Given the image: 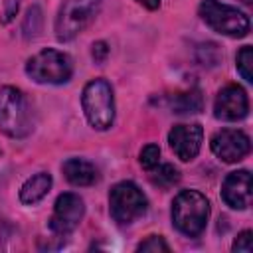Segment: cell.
I'll return each mask as SVG.
<instances>
[{"instance_id":"cell-6","label":"cell","mask_w":253,"mask_h":253,"mask_svg":"<svg viewBox=\"0 0 253 253\" xmlns=\"http://www.w3.org/2000/svg\"><path fill=\"white\" fill-rule=\"evenodd\" d=\"M148 210V200L134 182H119L109 192V213L119 225H130Z\"/></svg>"},{"instance_id":"cell-8","label":"cell","mask_w":253,"mask_h":253,"mask_svg":"<svg viewBox=\"0 0 253 253\" xmlns=\"http://www.w3.org/2000/svg\"><path fill=\"white\" fill-rule=\"evenodd\" d=\"M83 215H85V204L77 194L73 192L59 194L53 204V213L49 217V229L57 237H65L71 231H75Z\"/></svg>"},{"instance_id":"cell-5","label":"cell","mask_w":253,"mask_h":253,"mask_svg":"<svg viewBox=\"0 0 253 253\" xmlns=\"http://www.w3.org/2000/svg\"><path fill=\"white\" fill-rule=\"evenodd\" d=\"M101 0H63L55 16V38L59 42H71L77 38L99 14Z\"/></svg>"},{"instance_id":"cell-15","label":"cell","mask_w":253,"mask_h":253,"mask_svg":"<svg viewBox=\"0 0 253 253\" xmlns=\"http://www.w3.org/2000/svg\"><path fill=\"white\" fill-rule=\"evenodd\" d=\"M51 174L49 172H38L34 176H30L22 188H20V202L26 206H34L40 200H43L47 196V192L51 190Z\"/></svg>"},{"instance_id":"cell-14","label":"cell","mask_w":253,"mask_h":253,"mask_svg":"<svg viewBox=\"0 0 253 253\" xmlns=\"http://www.w3.org/2000/svg\"><path fill=\"white\" fill-rule=\"evenodd\" d=\"M164 105L178 115H186V113H200L204 109V95L198 87H192L188 91H178L166 97Z\"/></svg>"},{"instance_id":"cell-10","label":"cell","mask_w":253,"mask_h":253,"mask_svg":"<svg viewBox=\"0 0 253 253\" xmlns=\"http://www.w3.org/2000/svg\"><path fill=\"white\" fill-rule=\"evenodd\" d=\"M213 115L219 121H243L249 115V97L239 85H225L217 91L213 101Z\"/></svg>"},{"instance_id":"cell-20","label":"cell","mask_w":253,"mask_h":253,"mask_svg":"<svg viewBox=\"0 0 253 253\" xmlns=\"http://www.w3.org/2000/svg\"><path fill=\"white\" fill-rule=\"evenodd\" d=\"M136 251H144V253H158V251H164V253H168L170 247H168V243H166L160 235H148L144 241L138 243Z\"/></svg>"},{"instance_id":"cell-17","label":"cell","mask_w":253,"mask_h":253,"mask_svg":"<svg viewBox=\"0 0 253 253\" xmlns=\"http://www.w3.org/2000/svg\"><path fill=\"white\" fill-rule=\"evenodd\" d=\"M150 172H152L150 174L152 184H156L160 188H170L180 180V172L172 164H156Z\"/></svg>"},{"instance_id":"cell-2","label":"cell","mask_w":253,"mask_h":253,"mask_svg":"<svg viewBox=\"0 0 253 253\" xmlns=\"http://www.w3.org/2000/svg\"><path fill=\"white\" fill-rule=\"evenodd\" d=\"M210 219V202L198 190H182L172 202V223L188 237L204 233Z\"/></svg>"},{"instance_id":"cell-4","label":"cell","mask_w":253,"mask_h":253,"mask_svg":"<svg viewBox=\"0 0 253 253\" xmlns=\"http://www.w3.org/2000/svg\"><path fill=\"white\" fill-rule=\"evenodd\" d=\"M26 73L42 85H63L73 75V61L59 49H42L26 61Z\"/></svg>"},{"instance_id":"cell-16","label":"cell","mask_w":253,"mask_h":253,"mask_svg":"<svg viewBox=\"0 0 253 253\" xmlns=\"http://www.w3.org/2000/svg\"><path fill=\"white\" fill-rule=\"evenodd\" d=\"M42 28H43V12H42V8L38 4H34V6L28 8V12H26V16L22 20V36H24V40L38 38Z\"/></svg>"},{"instance_id":"cell-7","label":"cell","mask_w":253,"mask_h":253,"mask_svg":"<svg viewBox=\"0 0 253 253\" xmlns=\"http://www.w3.org/2000/svg\"><path fill=\"white\" fill-rule=\"evenodd\" d=\"M200 16L213 32L227 38H243L249 34L251 28L247 14L219 0H202Z\"/></svg>"},{"instance_id":"cell-24","label":"cell","mask_w":253,"mask_h":253,"mask_svg":"<svg viewBox=\"0 0 253 253\" xmlns=\"http://www.w3.org/2000/svg\"><path fill=\"white\" fill-rule=\"evenodd\" d=\"M91 55L95 59V63H103L109 55V45L107 42H95L93 43V49H91Z\"/></svg>"},{"instance_id":"cell-3","label":"cell","mask_w":253,"mask_h":253,"mask_svg":"<svg viewBox=\"0 0 253 253\" xmlns=\"http://www.w3.org/2000/svg\"><path fill=\"white\" fill-rule=\"evenodd\" d=\"M81 107L85 119L95 130H107L115 121V97L113 87L107 79H93L83 87Z\"/></svg>"},{"instance_id":"cell-1","label":"cell","mask_w":253,"mask_h":253,"mask_svg":"<svg viewBox=\"0 0 253 253\" xmlns=\"http://www.w3.org/2000/svg\"><path fill=\"white\" fill-rule=\"evenodd\" d=\"M0 130L10 138H26L34 130V113L28 97L10 85L0 87Z\"/></svg>"},{"instance_id":"cell-9","label":"cell","mask_w":253,"mask_h":253,"mask_svg":"<svg viewBox=\"0 0 253 253\" xmlns=\"http://www.w3.org/2000/svg\"><path fill=\"white\" fill-rule=\"evenodd\" d=\"M210 146H211V152L227 164L239 162L251 152V140L239 128H221V130H217L211 136Z\"/></svg>"},{"instance_id":"cell-12","label":"cell","mask_w":253,"mask_h":253,"mask_svg":"<svg viewBox=\"0 0 253 253\" xmlns=\"http://www.w3.org/2000/svg\"><path fill=\"white\" fill-rule=\"evenodd\" d=\"M221 198L231 210H247L251 206V174H249V170L229 172L221 184Z\"/></svg>"},{"instance_id":"cell-22","label":"cell","mask_w":253,"mask_h":253,"mask_svg":"<svg viewBox=\"0 0 253 253\" xmlns=\"http://www.w3.org/2000/svg\"><path fill=\"white\" fill-rule=\"evenodd\" d=\"M18 8H20V0H4V12H2V18H0V24H10L16 14H18Z\"/></svg>"},{"instance_id":"cell-19","label":"cell","mask_w":253,"mask_h":253,"mask_svg":"<svg viewBox=\"0 0 253 253\" xmlns=\"http://www.w3.org/2000/svg\"><path fill=\"white\" fill-rule=\"evenodd\" d=\"M140 166L144 170H152L158 162H160V146L158 144H146L140 150Z\"/></svg>"},{"instance_id":"cell-11","label":"cell","mask_w":253,"mask_h":253,"mask_svg":"<svg viewBox=\"0 0 253 253\" xmlns=\"http://www.w3.org/2000/svg\"><path fill=\"white\" fill-rule=\"evenodd\" d=\"M204 142V128L194 123V125H174L168 132V144L172 152L182 160L190 162L198 156L200 148Z\"/></svg>"},{"instance_id":"cell-25","label":"cell","mask_w":253,"mask_h":253,"mask_svg":"<svg viewBox=\"0 0 253 253\" xmlns=\"http://www.w3.org/2000/svg\"><path fill=\"white\" fill-rule=\"evenodd\" d=\"M138 4H142L144 8H148V10H156V8H160V2L162 0H136Z\"/></svg>"},{"instance_id":"cell-23","label":"cell","mask_w":253,"mask_h":253,"mask_svg":"<svg viewBox=\"0 0 253 253\" xmlns=\"http://www.w3.org/2000/svg\"><path fill=\"white\" fill-rule=\"evenodd\" d=\"M213 51H219L215 43H206V45H200V47H198V59H200L204 65H215L217 61L210 57V53H213Z\"/></svg>"},{"instance_id":"cell-21","label":"cell","mask_w":253,"mask_h":253,"mask_svg":"<svg viewBox=\"0 0 253 253\" xmlns=\"http://www.w3.org/2000/svg\"><path fill=\"white\" fill-rule=\"evenodd\" d=\"M253 249V233L251 229H245L237 235V239L231 245V251H243V253H251Z\"/></svg>"},{"instance_id":"cell-18","label":"cell","mask_w":253,"mask_h":253,"mask_svg":"<svg viewBox=\"0 0 253 253\" xmlns=\"http://www.w3.org/2000/svg\"><path fill=\"white\" fill-rule=\"evenodd\" d=\"M235 61H237V71L241 73V77L247 83H251L253 81V73H251V67H253V49H251V45H243L237 51Z\"/></svg>"},{"instance_id":"cell-13","label":"cell","mask_w":253,"mask_h":253,"mask_svg":"<svg viewBox=\"0 0 253 253\" xmlns=\"http://www.w3.org/2000/svg\"><path fill=\"white\" fill-rule=\"evenodd\" d=\"M61 172L65 176V180L73 186H93L99 180V170L93 162L85 160V158H67L61 164Z\"/></svg>"}]
</instances>
